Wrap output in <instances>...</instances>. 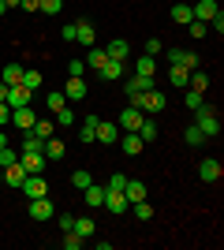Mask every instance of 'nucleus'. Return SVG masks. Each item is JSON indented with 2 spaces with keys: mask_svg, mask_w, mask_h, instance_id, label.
Returning a JSON list of instances; mask_svg holds the SVG:
<instances>
[{
  "mask_svg": "<svg viewBox=\"0 0 224 250\" xmlns=\"http://www.w3.org/2000/svg\"><path fill=\"white\" fill-rule=\"evenodd\" d=\"M194 124H198V131H202L205 138H217V135H221V116H217V108H209V104L194 108Z\"/></svg>",
  "mask_w": 224,
  "mask_h": 250,
  "instance_id": "nucleus-1",
  "label": "nucleus"
},
{
  "mask_svg": "<svg viewBox=\"0 0 224 250\" xmlns=\"http://www.w3.org/2000/svg\"><path fill=\"white\" fill-rule=\"evenodd\" d=\"M19 165L26 168V176H41V172H45V153H41V149H22Z\"/></svg>",
  "mask_w": 224,
  "mask_h": 250,
  "instance_id": "nucleus-2",
  "label": "nucleus"
},
{
  "mask_svg": "<svg viewBox=\"0 0 224 250\" xmlns=\"http://www.w3.org/2000/svg\"><path fill=\"white\" fill-rule=\"evenodd\" d=\"M94 142L116 146V142H120V124H112V120H101V124L94 127Z\"/></svg>",
  "mask_w": 224,
  "mask_h": 250,
  "instance_id": "nucleus-3",
  "label": "nucleus"
},
{
  "mask_svg": "<svg viewBox=\"0 0 224 250\" xmlns=\"http://www.w3.org/2000/svg\"><path fill=\"white\" fill-rule=\"evenodd\" d=\"M26 213H30V220H53L56 206L49 202V194H45V198H30V209H26Z\"/></svg>",
  "mask_w": 224,
  "mask_h": 250,
  "instance_id": "nucleus-4",
  "label": "nucleus"
},
{
  "mask_svg": "<svg viewBox=\"0 0 224 250\" xmlns=\"http://www.w3.org/2000/svg\"><path fill=\"white\" fill-rule=\"evenodd\" d=\"M164 104H168V97L161 94L157 86H153V90H146V94H142V112H164Z\"/></svg>",
  "mask_w": 224,
  "mask_h": 250,
  "instance_id": "nucleus-5",
  "label": "nucleus"
},
{
  "mask_svg": "<svg viewBox=\"0 0 224 250\" xmlns=\"http://www.w3.org/2000/svg\"><path fill=\"white\" fill-rule=\"evenodd\" d=\"M22 194H26V198H45V194H49V183H45L41 176H26L22 179Z\"/></svg>",
  "mask_w": 224,
  "mask_h": 250,
  "instance_id": "nucleus-6",
  "label": "nucleus"
},
{
  "mask_svg": "<svg viewBox=\"0 0 224 250\" xmlns=\"http://www.w3.org/2000/svg\"><path fill=\"white\" fill-rule=\"evenodd\" d=\"M142 116H146V112H142V108H135V104H127V108L120 112V120H116V124H120V131H139Z\"/></svg>",
  "mask_w": 224,
  "mask_h": 250,
  "instance_id": "nucleus-7",
  "label": "nucleus"
},
{
  "mask_svg": "<svg viewBox=\"0 0 224 250\" xmlns=\"http://www.w3.org/2000/svg\"><path fill=\"white\" fill-rule=\"evenodd\" d=\"M75 42L86 45V49L97 45V30H94V22H90V19H79V22H75Z\"/></svg>",
  "mask_w": 224,
  "mask_h": 250,
  "instance_id": "nucleus-8",
  "label": "nucleus"
},
{
  "mask_svg": "<svg viewBox=\"0 0 224 250\" xmlns=\"http://www.w3.org/2000/svg\"><path fill=\"white\" fill-rule=\"evenodd\" d=\"M120 149L127 157H139L142 149H146V142L139 138V131H123V135H120Z\"/></svg>",
  "mask_w": 224,
  "mask_h": 250,
  "instance_id": "nucleus-9",
  "label": "nucleus"
},
{
  "mask_svg": "<svg viewBox=\"0 0 224 250\" xmlns=\"http://www.w3.org/2000/svg\"><path fill=\"white\" fill-rule=\"evenodd\" d=\"M221 176H224V168H221L217 157H205L202 165H198V179H205V183H217Z\"/></svg>",
  "mask_w": 224,
  "mask_h": 250,
  "instance_id": "nucleus-10",
  "label": "nucleus"
},
{
  "mask_svg": "<svg viewBox=\"0 0 224 250\" xmlns=\"http://www.w3.org/2000/svg\"><path fill=\"white\" fill-rule=\"evenodd\" d=\"M30 97H34V90H26V86H8V97H4V101H8V108H22V104H30Z\"/></svg>",
  "mask_w": 224,
  "mask_h": 250,
  "instance_id": "nucleus-11",
  "label": "nucleus"
},
{
  "mask_svg": "<svg viewBox=\"0 0 224 250\" xmlns=\"http://www.w3.org/2000/svg\"><path fill=\"white\" fill-rule=\"evenodd\" d=\"M11 124L19 127V131H26V127H34V124H38V116H34V108H30V104H22V108H11Z\"/></svg>",
  "mask_w": 224,
  "mask_h": 250,
  "instance_id": "nucleus-12",
  "label": "nucleus"
},
{
  "mask_svg": "<svg viewBox=\"0 0 224 250\" xmlns=\"http://www.w3.org/2000/svg\"><path fill=\"white\" fill-rule=\"evenodd\" d=\"M86 94H90V86H86L82 79H75V75H71V79H67V86H64V97H67V101H82Z\"/></svg>",
  "mask_w": 224,
  "mask_h": 250,
  "instance_id": "nucleus-13",
  "label": "nucleus"
},
{
  "mask_svg": "<svg viewBox=\"0 0 224 250\" xmlns=\"http://www.w3.org/2000/svg\"><path fill=\"white\" fill-rule=\"evenodd\" d=\"M168 63H183L187 71H194V67H198V56L187 52V49H168Z\"/></svg>",
  "mask_w": 224,
  "mask_h": 250,
  "instance_id": "nucleus-14",
  "label": "nucleus"
},
{
  "mask_svg": "<svg viewBox=\"0 0 224 250\" xmlns=\"http://www.w3.org/2000/svg\"><path fill=\"white\" fill-rule=\"evenodd\" d=\"M153 75H131L127 79V94H146V90H153Z\"/></svg>",
  "mask_w": 224,
  "mask_h": 250,
  "instance_id": "nucleus-15",
  "label": "nucleus"
},
{
  "mask_svg": "<svg viewBox=\"0 0 224 250\" xmlns=\"http://www.w3.org/2000/svg\"><path fill=\"white\" fill-rule=\"evenodd\" d=\"M82 198H86L90 209H101V206H105V187H101V183H90V187L82 190Z\"/></svg>",
  "mask_w": 224,
  "mask_h": 250,
  "instance_id": "nucleus-16",
  "label": "nucleus"
},
{
  "mask_svg": "<svg viewBox=\"0 0 224 250\" xmlns=\"http://www.w3.org/2000/svg\"><path fill=\"white\" fill-rule=\"evenodd\" d=\"M105 52H108V60H127V56H131V45L123 42V38H112V42L105 45Z\"/></svg>",
  "mask_w": 224,
  "mask_h": 250,
  "instance_id": "nucleus-17",
  "label": "nucleus"
},
{
  "mask_svg": "<svg viewBox=\"0 0 224 250\" xmlns=\"http://www.w3.org/2000/svg\"><path fill=\"white\" fill-rule=\"evenodd\" d=\"M123 198H127V206L142 202V198H146V183H142V179H127V187H123Z\"/></svg>",
  "mask_w": 224,
  "mask_h": 250,
  "instance_id": "nucleus-18",
  "label": "nucleus"
},
{
  "mask_svg": "<svg viewBox=\"0 0 224 250\" xmlns=\"http://www.w3.org/2000/svg\"><path fill=\"white\" fill-rule=\"evenodd\" d=\"M191 8H194V19H202V22H209L217 11H221V8H217V0H198V4H191Z\"/></svg>",
  "mask_w": 224,
  "mask_h": 250,
  "instance_id": "nucleus-19",
  "label": "nucleus"
},
{
  "mask_svg": "<svg viewBox=\"0 0 224 250\" xmlns=\"http://www.w3.org/2000/svg\"><path fill=\"white\" fill-rule=\"evenodd\" d=\"M187 79H191V71H187L183 63H172L168 67V83L176 86V90H187Z\"/></svg>",
  "mask_w": 224,
  "mask_h": 250,
  "instance_id": "nucleus-20",
  "label": "nucleus"
},
{
  "mask_svg": "<svg viewBox=\"0 0 224 250\" xmlns=\"http://www.w3.org/2000/svg\"><path fill=\"white\" fill-rule=\"evenodd\" d=\"M105 209H112V213H127V198H123V190H105Z\"/></svg>",
  "mask_w": 224,
  "mask_h": 250,
  "instance_id": "nucleus-21",
  "label": "nucleus"
},
{
  "mask_svg": "<svg viewBox=\"0 0 224 250\" xmlns=\"http://www.w3.org/2000/svg\"><path fill=\"white\" fill-rule=\"evenodd\" d=\"M64 142H60V138H45V146H41V153H45V161H60V157H64Z\"/></svg>",
  "mask_w": 224,
  "mask_h": 250,
  "instance_id": "nucleus-22",
  "label": "nucleus"
},
{
  "mask_svg": "<svg viewBox=\"0 0 224 250\" xmlns=\"http://www.w3.org/2000/svg\"><path fill=\"white\" fill-rule=\"evenodd\" d=\"M97 75H101V79H108V83H116L120 75H123V60H105Z\"/></svg>",
  "mask_w": 224,
  "mask_h": 250,
  "instance_id": "nucleus-23",
  "label": "nucleus"
},
{
  "mask_svg": "<svg viewBox=\"0 0 224 250\" xmlns=\"http://www.w3.org/2000/svg\"><path fill=\"white\" fill-rule=\"evenodd\" d=\"M4 179H8V187H22V179H26V168L15 161V165L4 168Z\"/></svg>",
  "mask_w": 224,
  "mask_h": 250,
  "instance_id": "nucleus-24",
  "label": "nucleus"
},
{
  "mask_svg": "<svg viewBox=\"0 0 224 250\" xmlns=\"http://www.w3.org/2000/svg\"><path fill=\"white\" fill-rule=\"evenodd\" d=\"M82 60H86V67H94V71H101V63L108 60V52H105V49H97V45H90V52H86Z\"/></svg>",
  "mask_w": 224,
  "mask_h": 250,
  "instance_id": "nucleus-25",
  "label": "nucleus"
},
{
  "mask_svg": "<svg viewBox=\"0 0 224 250\" xmlns=\"http://www.w3.org/2000/svg\"><path fill=\"white\" fill-rule=\"evenodd\" d=\"M139 138L142 142H157V120H146V116H142V124H139Z\"/></svg>",
  "mask_w": 224,
  "mask_h": 250,
  "instance_id": "nucleus-26",
  "label": "nucleus"
},
{
  "mask_svg": "<svg viewBox=\"0 0 224 250\" xmlns=\"http://www.w3.org/2000/svg\"><path fill=\"white\" fill-rule=\"evenodd\" d=\"M191 19H194V8H191V4H176V8H172V22H180V26H187Z\"/></svg>",
  "mask_w": 224,
  "mask_h": 250,
  "instance_id": "nucleus-27",
  "label": "nucleus"
},
{
  "mask_svg": "<svg viewBox=\"0 0 224 250\" xmlns=\"http://www.w3.org/2000/svg\"><path fill=\"white\" fill-rule=\"evenodd\" d=\"M0 83L19 86V83H22V63H8V67H4V79H0Z\"/></svg>",
  "mask_w": 224,
  "mask_h": 250,
  "instance_id": "nucleus-28",
  "label": "nucleus"
},
{
  "mask_svg": "<svg viewBox=\"0 0 224 250\" xmlns=\"http://www.w3.org/2000/svg\"><path fill=\"white\" fill-rule=\"evenodd\" d=\"M135 75H157V60L153 56H139L135 60Z\"/></svg>",
  "mask_w": 224,
  "mask_h": 250,
  "instance_id": "nucleus-29",
  "label": "nucleus"
},
{
  "mask_svg": "<svg viewBox=\"0 0 224 250\" xmlns=\"http://www.w3.org/2000/svg\"><path fill=\"white\" fill-rule=\"evenodd\" d=\"M75 231H79V235H82V239H94V220L90 217H75Z\"/></svg>",
  "mask_w": 224,
  "mask_h": 250,
  "instance_id": "nucleus-30",
  "label": "nucleus"
},
{
  "mask_svg": "<svg viewBox=\"0 0 224 250\" xmlns=\"http://www.w3.org/2000/svg\"><path fill=\"white\" fill-rule=\"evenodd\" d=\"M53 116H56L53 124H60V127H71V124H79V116L71 112V104H64V108H60V112H53Z\"/></svg>",
  "mask_w": 224,
  "mask_h": 250,
  "instance_id": "nucleus-31",
  "label": "nucleus"
},
{
  "mask_svg": "<svg viewBox=\"0 0 224 250\" xmlns=\"http://www.w3.org/2000/svg\"><path fill=\"white\" fill-rule=\"evenodd\" d=\"M22 86H26V90H41V71H30V67H22Z\"/></svg>",
  "mask_w": 224,
  "mask_h": 250,
  "instance_id": "nucleus-32",
  "label": "nucleus"
},
{
  "mask_svg": "<svg viewBox=\"0 0 224 250\" xmlns=\"http://www.w3.org/2000/svg\"><path fill=\"white\" fill-rule=\"evenodd\" d=\"M183 138H187V146H202L205 135L198 131V124H187V131H183Z\"/></svg>",
  "mask_w": 224,
  "mask_h": 250,
  "instance_id": "nucleus-33",
  "label": "nucleus"
},
{
  "mask_svg": "<svg viewBox=\"0 0 224 250\" xmlns=\"http://www.w3.org/2000/svg\"><path fill=\"white\" fill-rule=\"evenodd\" d=\"M41 146H45V138H38L34 127H26V131H22V149H41Z\"/></svg>",
  "mask_w": 224,
  "mask_h": 250,
  "instance_id": "nucleus-34",
  "label": "nucleus"
},
{
  "mask_svg": "<svg viewBox=\"0 0 224 250\" xmlns=\"http://www.w3.org/2000/svg\"><path fill=\"white\" fill-rule=\"evenodd\" d=\"M45 104H49V112H60V108H64V104H67V97H64V90H53V94L45 97Z\"/></svg>",
  "mask_w": 224,
  "mask_h": 250,
  "instance_id": "nucleus-35",
  "label": "nucleus"
},
{
  "mask_svg": "<svg viewBox=\"0 0 224 250\" xmlns=\"http://www.w3.org/2000/svg\"><path fill=\"white\" fill-rule=\"evenodd\" d=\"M71 183H75V187H79V190H86V187H90V183H94V176H90L86 168H79V172H71Z\"/></svg>",
  "mask_w": 224,
  "mask_h": 250,
  "instance_id": "nucleus-36",
  "label": "nucleus"
},
{
  "mask_svg": "<svg viewBox=\"0 0 224 250\" xmlns=\"http://www.w3.org/2000/svg\"><path fill=\"white\" fill-rule=\"evenodd\" d=\"M82 243H86V239H82V235H79L75 228H71V231H64V250H79Z\"/></svg>",
  "mask_w": 224,
  "mask_h": 250,
  "instance_id": "nucleus-37",
  "label": "nucleus"
},
{
  "mask_svg": "<svg viewBox=\"0 0 224 250\" xmlns=\"http://www.w3.org/2000/svg\"><path fill=\"white\" fill-rule=\"evenodd\" d=\"M53 120H38V124H34V135H38V138H53Z\"/></svg>",
  "mask_w": 224,
  "mask_h": 250,
  "instance_id": "nucleus-38",
  "label": "nucleus"
},
{
  "mask_svg": "<svg viewBox=\"0 0 224 250\" xmlns=\"http://www.w3.org/2000/svg\"><path fill=\"white\" fill-rule=\"evenodd\" d=\"M183 101H187V108H191V112H194V108H202V94H198V90H183Z\"/></svg>",
  "mask_w": 224,
  "mask_h": 250,
  "instance_id": "nucleus-39",
  "label": "nucleus"
},
{
  "mask_svg": "<svg viewBox=\"0 0 224 250\" xmlns=\"http://www.w3.org/2000/svg\"><path fill=\"white\" fill-rule=\"evenodd\" d=\"M187 34H191V38H205V34H209V26H205L202 19H191V22H187Z\"/></svg>",
  "mask_w": 224,
  "mask_h": 250,
  "instance_id": "nucleus-40",
  "label": "nucleus"
},
{
  "mask_svg": "<svg viewBox=\"0 0 224 250\" xmlns=\"http://www.w3.org/2000/svg\"><path fill=\"white\" fill-rule=\"evenodd\" d=\"M131 209H135V217H139V220H149V217H153V206H149L146 198H142V202H135Z\"/></svg>",
  "mask_w": 224,
  "mask_h": 250,
  "instance_id": "nucleus-41",
  "label": "nucleus"
},
{
  "mask_svg": "<svg viewBox=\"0 0 224 250\" xmlns=\"http://www.w3.org/2000/svg\"><path fill=\"white\" fill-rule=\"evenodd\" d=\"M123 187H127V176H123V172L108 176V183H105V190H123Z\"/></svg>",
  "mask_w": 224,
  "mask_h": 250,
  "instance_id": "nucleus-42",
  "label": "nucleus"
},
{
  "mask_svg": "<svg viewBox=\"0 0 224 250\" xmlns=\"http://www.w3.org/2000/svg\"><path fill=\"white\" fill-rule=\"evenodd\" d=\"M15 161H19V149H0V168H8V165H15Z\"/></svg>",
  "mask_w": 224,
  "mask_h": 250,
  "instance_id": "nucleus-43",
  "label": "nucleus"
},
{
  "mask_svg": "<svg viewBox=\"0 0 224 250\" xmlns=\"http://www.w3.org/2000/svg\"><path fill=\"white\" fill-rule=\"evenodd\" d=\"M60 8H64V0H41L38 4V11H45V15H56Z\"/></svg>",
  "mask_w": 224,
  "mask_h": 250,
  "instance_id": "nucleus-44",
  "label": "nucleus"
},
{
  "mask_svg": "<svg viewBox=\"0 0 224 250\" xmlns=\"http://www.w3.org/2000/svg\"><path fill=\"white\" fill-rule=\"evenodd\" d=\"M79 142H82V146H94V127H90V124L79 127Z\"/></svg>",
  "mask_w": 224,
  "mask_h": 250,
  "instance_id": "nucleus-45",
  "label": "nucleus"
},
{
  "mask_svg": "<svg viewBox=\"0 0 224 250\" xmlns=\"http://www.w3.org/2000/svg\"><path fill=\"white\" fill-rule=\"evenodd\" d=\"M82 71H86V60H67V75L82 79Z\"/></svg>",
  "mask_w": 224,
  "mask_h": 250,
  "instance_id": "nucleus-46",
  "label": "nucleus"
},
{
  "mask_svg": "<svg viewBox=\"0 0 224 250\" xmlns=\"http://www.w3.org/2000/svg\"><path fill=\"white\" fill-rule=\"evenodd\" d=\"M56 224H60V231H71V228H75V213H60V217H56Z\"/></svg>",
  "mask_w": 224,
  "mask_h": 250,
  "instance_id": "nucleus-47",
  "label": "nucleus"
},
{
  "mask_svg": "<svg viewBox=\"0 0 224 250\" xmlns=\"http://www.w3.org/2000/svg\"><path fill=\"white\" fill-rule=\"evenodd\" d=\"M205 26H209V30H217V34H224V11H217V15L205 22Z\"/></svg>",
  "mask_w": 224,
  "mask_h": 250,
  "instance_id": "nucleus-48",
  "label": "nucleus"
},
{
  "mask_svg": "<svg viewBox=\"0 0 224 250\" xmlns=\"http://www.w3.org/2000/svg\"><path fill=\"white\" fill-rule=\"evenodd\" d=\"M157 52H164V45H161L157 38H149L146 42V56H157Z\"/></svg>",
  "mask_w": 224,
  "mask_h": 250,
  "instance_id": "nucleus-49",
  "label": "nucleus"
},
{
  "mask_svg": "<svg viewBox=\"0 0 224 250\" xmlns=\"http://www.w3.org/2000/svg\"><path fill=\"white\" fill-rule=\"evenodd\" d=\"M60 38H64V42H67V45H71V42H75V22H67L64 30H60Z\"/></svg>",
  "mask_w": 224,
  "mask_h": 250,
  "instance_id": "nucleus-50",
  "label": "nucleus"
},
{
  "mask_svg": "<svg viewBox=\"0 0 224 250\" xmlns=\"http://www.w3.org/2000/svg\"><path fill=\"white\" fill-rule=\"evenodd\" d=\"M11 120V108H8V101H0V127Z\"/></svg>",
  "mask_w": 224,
  "mask_h": 250,
  "instance_id": "nucleus-51",
  "label": "nucleus"
},
{
  "mask_svg": "<svg viewBox=\"0 0 224 250\" xmlns=\"http://www.w3.org/2000/svg\"><path fill=\"white\" fill-rule=\"evenodd\" d=\"M38 4H41V0H22V8H26V11H38Z\"/></svg>",
  "mask_w": 224,
  "mask_h": 250,
  "instance_id": "nucleus-52",
  "label": "nucleus"
},
{
  "mask_svg": "<svg viewBox=\"0 0 224 250\" xmlns=\"http://www.w3.org/2000/svg\"><path fill=\"white\" fill-rule=\"evenodd\" d=\"M4 97H8V83H0V101H4Z\"/></svg>",
  "mask_w": 224,
  "mask_h": 250,
  "instance_id": "nucleus-53",
  "label": "nucleus"
},
{
  "mask_svg": "<svg viewBox=\"0 0 224 250\" xmlns=\"http://www.w3.org/2000/svg\"><path fill=\"white\" fill-rule=\"evenodd\" d=\"M4 146H8V135H4V131H0V149H4Z\"/></svg>",
  "mask_w": 224,
  "mask_h": 250,
  "instance_id": "nucleus-54",
  "label": "nucleus"
},
{
  "mask_svg": "<svg viewBox=\"0 0 224 250\" xmlns=\"http://www.w3.org/2000/svg\"><path fill=\"white\" fill-rule=\"evenodd\" d=\"M4 4H8V8H15V4H22V0H4Z\"/></svg>",
  "mask_w": 224,
  "mask_h": 250,
  "instance_id": "nucleus-55",
  "label": "nucleus"
},
{
  "mask_svg": "<svg viewBox=\"0 0 224 250\" xmlns=\"http://www.w3.org/2000/svg\"><path fill=\"white\" fill-rule=\"evenodd\" d=\"M4 11H8V4H4V0H0V15H4Z\"/></svg>",
  "mask_w": 224,
  "mask_h": 250,
  "instance_id": "nucleus-56",
  "label": "nucleus"
}]
</instances>
